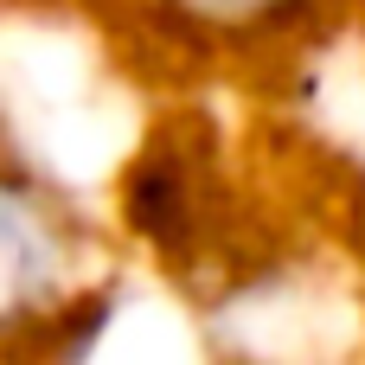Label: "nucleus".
<instances>
[{"mask_svg": "<svg viewBox=\"0 0 365 365\" xmlns=\"http://www.w3.org/2000/svg\"><path fill=\"white\" fill-rule=\"evenodd\" d=\"M314 0H160V13H173L192 32H218V38H244V32H269L289 26L295 13H308Z\"/></svg>", "mask_w": 365, "mask_h": 365, "instance_id": "obj_2", "label": "nucleus"}, {"mask_svg": "<svg viewBox=\"0 0 365 365\" xmlns=\"http://www.w3.org/2000/svg\"><path fill=\"white\" fill-rule=\"evenodd\" d=\"M71 295V237L51 199L0 167V340L51 321Z\"/></svg>", "mask_w": 365, "mask_h": 365, "instance_id": "obj_1", "label": "nucleus"}]
</instances>
